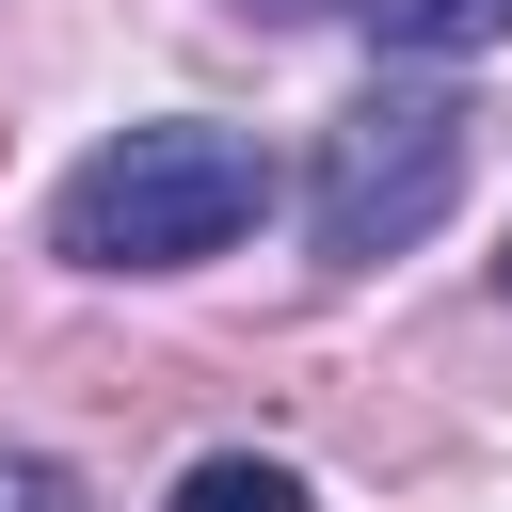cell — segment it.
Segmentation results:
<instances>
[{
	"label": "cell",
	"mask_w": 512,
	"mask_h": 512,
	"mask_svg": "<svg viewBox=\"0 0 512 512\" xmlns=\"http://www.w3.org/2000/svg\"><path fill=\"white\" fill-rule=\"evenodd\" d=\"M496 288H512V256H496Z\"/></svg>",
	"instance_id": "7"
},
{
	"label": "cell",
	"mask_w": 512,
	"mask_h": 512,
	"mask_svg": "<svg viewBox=\"0 0 512 512\" xmlns=\"http://www.w3.org/2000/svg\"><path fill=\"white\" fill-rule=\"evenodd\" d=\"M256 208H272V160H256V128L160 112V128H112V144L64 176V208H48V256H64V272H192V256L256 240Z\"/></svg>",
	"instance_id": "1"
},
{
	"label": "cell",
	"mask_w": 512,
	"mask_h": 512,
	"mask_svg": "<svg viewBox=\"0 0 512 512\" xmlns=\"http://www.w3.org/2000/svg\"><path fill=\"white\" fill-rule=\"evenodd\" d=\"M464 160H480V112H464L448 80H384V96H352V112L320 128V160H304V240H320L336 272H384V256H416V240L464 208Z\"/></svg>",
	"instance_id": "2"
},
{
	"label": "cell",
	"mask_w": 512,
	"mask_h": 512,
	"mask_svg": "<svg viewBox=\"0 0 512 512\" xmlns=\"http://www.w3.org/2000/svg\"><path fill=\"white\" fill-rule=\"evenodd\" d=\"M176 512H320V496H304V464H272V448H208V464L176 480Z\"/></svg>",
	"instance_id": "4"
},
{
	"label": "cell",
	"mask_w": 512,
	"mask_h": 512,
	"mask_svg": "<svg viewBox=\"0 0 512 512\" xmlns=\"http://www.w3.org/2000/svg\"><path fill=\"white\" fill-rule=\"evenodd\" d=\"M240 16H272V32H288V16H352V0H240Z\"/></svg>",
	"instance_id": "6"
},
{
	"label": "cell",
	"mask_w": 512,
	"mask_h": 512,
	"mask_svg": "<svg viewBox=\"0 0 512 512\" xmlns=\"http://www.w3.org/2000/svg\"><path fill=\"white\" fill-rule=\"evenodd\" d=\"M0 512H80V480H64V464H32V448H0Z\"/></svg>",
	"instance_id": "5"
},
{
	"label": "cell",
	"mask_w": 512,
	"mask_h": 512,
	"mask_svg": "<svg viewBox=\"0 0 512 512\" xmlns=\"http://www.w3.org/2000/svg\"><path fill=\"white\" fill-rule=\"evenodd\" d=\"M352 16H368L400 64H464V48H496V32H512V0H352Z\"/></svg>",
	"instance_id": "3"
}]
</instances>
